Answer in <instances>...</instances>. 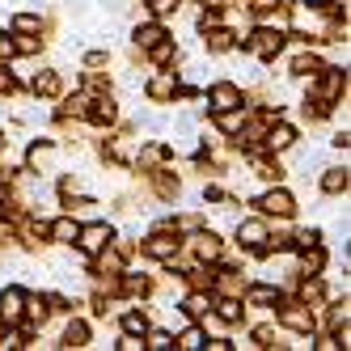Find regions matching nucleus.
<instances>
[{"mask_svg":"<svg viewBox=\"0 0 351 351\" xmlns=\"http://www.w3.org/2000/svg\"><path fill=\"white\" fill-rule=\"evenodd\" d=\"M13 26H17L21 34H34V30H38V17H30V13H21V17L13 21Z\"/></svg>","mask_w":351,"mask_h":351,"instance_id":"obj_18","label":"nucleus"},{"mask_svg":"<svg viewBox=\"0 0 351 351\" xmlns=\"http://www.w3.org/2000/svg\"><path fill=\"white\" fill-rule=\"evenodd\" d=\"M322 191H326V195H339V191H347V169H330V173L322 178Z\"/></svg>","mask_w":351,"mask_h":351,"instance_id":"obj_9","label":"nucleus"},{"mask_svg":"<svg viewBox=\"0 0 351 351\" xmlns=\"http://www.w3.org/2000/svg\"><path fill=\"white\" fill-rule=\"evenodd\" d=\"M275 5H280V0H258V5H254V9H258V13H271Z\"/></svg>","mask_w":351,"mask_h":351,"instance_id":"obj_27","label":"nucleus"},{"mask_svg":"<svg viewBox=\"0 0 351 351\" xmlns=\"http://www.w3.org/2000/svg\"><path fill=\"white\" fill-rule=\"evenodd\" d=\"M97 110H93V123H110L114 119V102H93Z\"/></svg>","mask_w":351,"mask_h":351,"instance_id":"obj_17","label":"nucleus"},{"mask_svg":"<svg viewBox=\"0 0 351 351\" xmlns=\"http://www.w3.org/2000/svg\"><path fill=\"white\" fill-rule=\"evenodd\" d=\"M17 85H13V77H5V72H0V93H13Z\"/></svg>","mask_w":351,"mask_h":351,"instance_id":"obj_26","label":"nucleus"},{"mask_svg":"<svg viewBox=\"0 0 351 351\" xmlns=\"http://www.w3.org/2000/svg\"><path fill=\"white\" fill-rule=\"evenodd\" d=\"M317 292H322V284H317V280H313V284H305V288H300V296H305V300H309V296H317Z\"/></svg>","mask_w":351,"mask_h":351,"instance_id":"obj_25","label":"nucleus"},{"mask_svg":"<svg viewBox=\"0 0 351 351\" xmlns=\"http://www.w3.org/2000/svg\"><path fill=\"white\" fill-rule=\"evenodd\" d=\"M284 322L296 326V330H309V326H313V317L305 313V305H288V309H284Z\"/></svg>","mask_w":351,"mask_h":351,"instance_id":"obj_8","label":"nucleus"},{"mask_svg":"<svg viewBox=\"0 0 351 351\" xmlns=\"http://www.w3.org/2000/svg\"><path fill=\"white\" fill-rule=\"evenodd\" d=\"M13 51H17V43H13V38H5V34H0V56H5V60H9Z\"/></svg>","mask_w":351,"mask_h":351,"instance_id":"obj_24","label":"nucleus"},{"mask_svg":"<svg viewBox=\"0 0 351 351\" xmlns=\"http://www.w3.org/2000/svg\"><path fill=\"white\" fill-rule=\"evenodd\" d=\"M77 237H81V250H89V254L110 245V229H106V224H89V229H81Z\"/></svg>","mask_w":351,"mask_h":351,"instance_id":"obj_2","label":"nucleus"},{"mask_svg":"<svg viewBox=\"0 0 351 351\" xmlns=\"http://www.w3.org/2000/svg\"><path fill=\"white\" fill-rule=\"evenodd\" d=\"M85 339H89V330H85V322H72L68 330H64V347H85Z\"/></svg>","mask_w":351,"mask_h":351,"instance_id":"obj_10","label":"nucleus"},{"mask_svg":"<svg viewBox=\"0 0 351 351\" xmlns=\"http://www.w3.org/2000/svg\"><path fill=\"white\" fill-rule=\"evenodd\" d=\"M178 347H204V339H199V330H186V335H182V343H178Z\"/></svg>","mask_w":351,"mask_h":351,"instance_id":"obj_22","label":"nucleus"},{"mask_svg":"<svg viewBox=\"0 0 351 351\" xmlns=\"http://www.w3.org/2000/svg\"><path fill=\"white\" fill-rule=\"evenodd\" d=\"M292 140H296V136H292V128H275V132L267 136V144L275 148V153H284V148H288Z\"/></svg>","mask_w":351,"mask_h":351,"instance_id":"obj_11","label":"nucleus"},{"mask_svg":"<svg viewBox=\"0 0 351 351\" xmlns=\"http://www.w3.org/2000/svg\"><path fill=\"white\" fill-rule=\"evenodd\" d=\"M220 317H224V322H237V317H241V305H237V300H224V305H220Z\"/></svg>","mask_w":351,"mask_h":351,"instance_id":"obj_19","label":"nucleus"},{"mask_svg":"<svg viewBox=\"0 0 351 351\" xmlns=\"http://www.w3.org/2000/svg\"><path fill=\"white\" fill-rule=\"evenodd\" d=\"M267 216H292V195L288 191H271V195H263V204H258Z\"/></svg>","mask_w":351,"mask_h":351,"instance_id":"obj_3","label":"nucleus"},{"mask_svg":"<svg viewBox=\"0 0 351 351\" xmlns=\"http://www.w3.org/2000/svg\"><path fill=\"white\" fill-rule=\"evenodd\" d=\"M208 47H212V51H229V47H233V34H229V30H212Z\"/></svg>","mask_w":351,"mask_h":351,"instance_id":"obj_13","label":"nucleus"},{"mask_svg":"<svg viewBox=\"0 0 351 351\" xmlns=\"http://www.w3.org/2000/svg\"><path fill=\"white\" fill-rule=\"evenodd\" d=\"M165 93H173V81H169V77L153 81V97H165Z\"/></svg>","mask_w":351,"mask_h":351,"instance_id":"obj_21","label":"nucleus"},{"mask_svg":"<svg viewBox=\"0 0 351 351\" xmlns=\"http://www.w3.org/2000/svg\"><path fill=\"white\" fill-rule=\"evenodd\" d=\"M144 347H153V351H165V347H173V343H169V335H161V330H157V335H148V343H144Z\"/></svg>","mask_w":351,"mask_h":351,"instance_id":"obj_20","label":"nucleus"},{"mask_svg":"<svg viewBox=\"0 0 351 351\" xmlns=\"http://www.w3.org/2000/svg\"><path fill=\"white\" fill-rule=\"evenodd\" d=\"M136 38H140V47H157V43H161V38H165V34H161V30H157V26H144V30H140V34H136Z\"/></svg>","mask_w":351,"mask_h":351,"instance_id":"obj_14","label":"nucleus"},{"mask_svg":"<svg viewBox=\"0 0 351 351\" xmlns=\"http://www.w3.org/2000/svg\"><path fill=\"white\" fill-rule=\"evenodd\" d=\"M123 326H128V335H144L148 330V322L140 313H128V317H123Z\"/></svg>","mask_w":351,"mask_h":351,"instance_id":"obj_16","label":"nucleus"},{"mask_svg":"<svg viewBox=\"0 0 351 351\" xmlns=\"http://www.w3.org/2000/svg\"><path fill=\"white\" fill-rule=\"evenodd\" d=\"M77 233H81V229H77L72 220H56V229H51V237H56V241H72Z\"/></svg>","mask_w":351,"mask_h":351,"instance_id":"obj_12","label":"nucleus"},{"mask_svg":"<svg viewBox=\"0 0 351 351\" xmlns=\"http://www.w3.org/2000/svg\"><path fill=\"white\" fill-rule=\"evenodd\" d=\"M237 237H241L245 245H263V241H267V229H263L258 220H250V224H241V229H237Z\"/></svg>","mask_w":351,"mask_h":351,"instance_id":"obj_7","label":"nucleus"},{"mask_svg":"<svg viewBox=\"0 0 351 351\" xmlns=\"http://www.w3.org/2000/svg\"><path fill=\"white\" fill-rule=\"evenodd\" d=\"M56 89H60V81L51 77V72H43V77L34 81V93H56Z\"/></svg>","mask_w":351,"mask_h":351,"instance_id":"obj_15","label":"nucleus"},{"mask_svg":"<svg viewBox=\"0 0 351 351\" xmlns=\"http://www.w3.org/2000/svg\"><path fill=\"white\" fill-rule=\"evenodd\" d=\"M280 47H284V38L275 34V30H258L254 38H250V51H254V56H275Z\"/></svg>","mask_w":351,"mask_h":351,"instance_id":"obj_4","label":"nucleus"},{"mask_svg":"<svg viewBox=\"0 0 351 351\" xmlns=\"http://www.w3.org/2000/svg\"><path fill=\"white\" fill-rule=\"evenodd\" d=\"M21 305H26V292H21V288L0 292V326H13L21 317Z\"/></svg>","mask_w":351,"mask_h":351,"instance_id":"obj_1","label":"nucleus"},{"mask_svg":"<svg viewBox=\"0 0 351 351\" xmlns=\"http://www.w3.org/2000/svg\"><path fill=\"white\" fill-rule=\"evenodd\" d=\"M148 254H153V258H173V254H178V241H173V237H165V233H157V237H148Z\"/></svg>","mask_w":351,"mask_h":351,"instance_id":"obj_6","label":"nucleus"},{"mask_svg":"<svg viewBox=\"0 0 351 351\" xmlns=\"http://www.w3.org/2000/svg\"><path fill=\"white\" fill-rule=\"evenodd\" d=\"M233 106H241L237 85H216V89H212V110L220 114V110H233Z\"/></svg>","mask_w":351,"mask_h":351,"instance_id":"obj_5","label":"nucleus"},{"mask_svg":"<svg viewBox=\"0 0 351 351\" xmlns=\"http://www.w3.org/2000/svg\"><path fill=\"white\" fill-rule=\"evenodd\" d=\"M313 68H317L313 56H300V60H296V72H313Z\"/></svg>","mask_w":351,"mask_h":351,"instance_id":"obj_23","label":"nucleus"}]
</instances>
